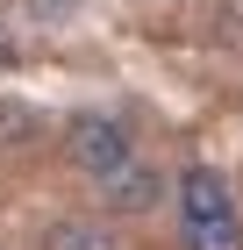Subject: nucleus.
<instances>
[{"instance_id":"1","label":"nucleus","mask_w":243,"mask_h":250,"mask_svg":"<svg viewBox=\"0 0 243 250\" xmlns=\"http://www.w3.org/2000/svg\"><path fill=\"white\" fill-rule=\"evenodd\" d=\"M65 157H72L86 179L108 186L114 172H129V165H136V143H129V129H122L114 115H79L72 129H65Z\"/></svg>"},{"instance_id":"2","label":"nucleus","mask_w":243,"mask_h":250,"mask_svg":"<svg viewBox=\"0 0 243 250\" xmlns=\"http://www.w3.org/2000/svg\"><path fill=\"white\" fill-rule=\"evenodd\" d=\"M229 214H236L229 179L215 172V165H186V172H179V229H193V222H229Z\"/></svg>"},{"instance_id":"3","label":"nucleus","mask_w":243,"mask_h":250,"mask_svg":"<svg viewBox=\"0 0 243 250\" xmlns=\"http://www.w3.org/2000/svg\"><path fill=\"white\" fill-rule=\"evenodd\" d=\"M157 200H165V179L150 172V165H129V172L108 179V208L114 214H143V208H157Z\"/></svg>"},{"instance_id":"4","label":"nucleus","mask_w":243,"mask_h":250,"mask_svg":"<svg viewBox=\"0 0 243 250\" xmlns=\"http://www.w3.org/2000/svg\"><path fill=\"white\" fill-rule=\"evenodd\" d=\"M43 250H122L114 243V229H100V222H50V229H43Z\"/></svg>"},{"instance_id":"5","label":"nucleus","mask_w":243,"mask_h":250,"mask_svg":"<svg viewBox=\"0 0 243 250\" xmlns=\"http://www.w3.org/2000/svg\"><path fill=\"white\" fill-rule=\"evenodd\" d=\"M186 250H243V222H193L186 229Z\"/></svg>"},{"instance_id":"6","label":"nucleus","mask_w":243,"mask_h":250,"mask_svg":"<svg viewBox=\"0 0 243 250\" xmlns=\"http://www.w3.org/2000/svg\"><path fill=\"white\" fill-rule=\"evenodd\" d=\"M43 122L22 107V100H0V150H22V143H36Z\"/></svg>"}]
</instances>
